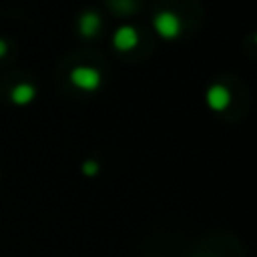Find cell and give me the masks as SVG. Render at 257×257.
Wrapping results in <instances>:
<instances>
[{
  "instance_id": "6da1fadb",
  "label": "cell",
  "mask_w": 257,
  "mask_h": 257,
  "mask_svg": "<svg viewBox=\"0 0 257 257\" xmlns=\"http://www.w3.org/2000/svg\"><path fill=\"white\" fill-rule=\"evenodd\" d=\"M153 30L165 42L179 40L183 34V18L173 10H159L153 16Z\"/></svg>"
},
{
  "instance_id": "7a4b0ae2",
  "label": "cell",
  "mask_w": 257,
  "mask_h": 257,
  "mask_svg": "<svg viewBox=\"0 0 257 257\" xmlns=\"http://www.w3.org/2000/svg\"><path fill=\"white\" fill-rule=\"evenodd\" d=\"M68 80L80 92H96L102 86V74L90 64H76L68 72Z\"/></svg>"
},
{
  "instance_id": "3957f363",
  "label": "cell",
  "mask_w": 257,
  "mask_h": 257,
  "mask_svg": "<svg viewBox=\"0 0 257 257\" xmlns=\"http://www.w3.org/2000/svg\"><path fill=\"white\" fill-rule=\"evenodd\" d=\"M231 100H233L231 90L225 84H221V82H213L205 90V104H207L209 110H213L217 114L225 112L231 106Z\"/></svg>"
},
{
  "instance_id": "277c9868",
  "label": "cell",
  "mask_w": 257,
  "mask_h": 257,
  "mask_svg": "<svg viewBox=\"0 0 257 257\" xmlns=\"http://www.w3.org/2000/svg\"><path fill=\"white\" fill-rule=\"evenodd\" d=\"M112 48L116 52H133L139 44H141V36L139 30L131 24H122L112 32V40H110Z\"/></svg>"
},
{
  "instance_id": "5b68a950",
  "label": "cell",
  "mask_w": 257,
  "mask_h": 257,
  "mask_svg": "<svg viewBox=\"0 0 257 257\" xmlns=\"http://www.w3.org/2000/svg\"><path fill=\"white\" fill-rule=\"evenodd\" d=\"M76 28H78V34H80L82 38L90 40V38H94V36L100 32V28H102V18H100V14L94 12V10H84V12L78 16Z\"/></svg>"
},
{
  "instance_id": "8992f818",
  "label": "cell",
  "mask_w": 257,
  "mask_h": 257,
  "mask_svg": "<svg viewBox=\"0 0 257 257\" xmlns=\"http://www.w3.org/2000/svg\"><path fill=\"white\" fill-rule=\"evenodd\" d=\"M36 98V86L30 82H18L14 84V88L10 90V100L16 106H26Z\"/></svg>"
},
{
  "instance_id": "52a82bcc",
  "label": "cell",
  "mask_w": 257,
  "mask_h": 257,
  "mask_svg": "<svg viewBox=\"0 0 257 257\" xmlns=\"http://www.w3.org/2000/svg\"><path fill=\"white\" fill-rule=\"evenodd\" d=\"M80 173L84 177H96L100 173V163L96 159H86L82 165H80Z\"/></svg>"
},
{
  "instance_id": "ba28073f",
  "label": "cell",
  "mask_w": 257,
  "mask_h": 257,
  "mask_svg": "<svg viewBox=\"0 0 257 257\" xmlns=\"http://www.w3.org/2000/svg\"><path fill=\"white\" fill-rule=\"evenodd\" d=\"M116 6L120 8V12L122 14H133V12H137V4L133 2V0H116Z\"/></svg>"
},
{
  "instance_id": "9c48e42d",
  "label": "cell",
  "mask_w": 257,
  "mask_h": 257,
  "mask_svg": "<svg viewBox=\"0 0 257 257\" xmlns=\"http://www.w3.org/2000/svg\"><path fill=\"white\" fill-rule=\"evenodd\" d=\"M6 52H8V44H6V40H4V38H0V58H2V56H6Z\"/></svg>"
},
{
  "instance_id": "30bf717a",
  "label": "cell",
  "mask_w": 257,
  "mask_h": 257,
  "mask_svg": "<svg viewBox=\"0 0 257 257\" xmlns=\"http://www.w3.org/2000/svg\"><path fill=\"white\" fill-rule=\"evenodd\" d=\"M253 42H255V46H257V32L253 34Z\"/></svg>"
}]
</instances>
